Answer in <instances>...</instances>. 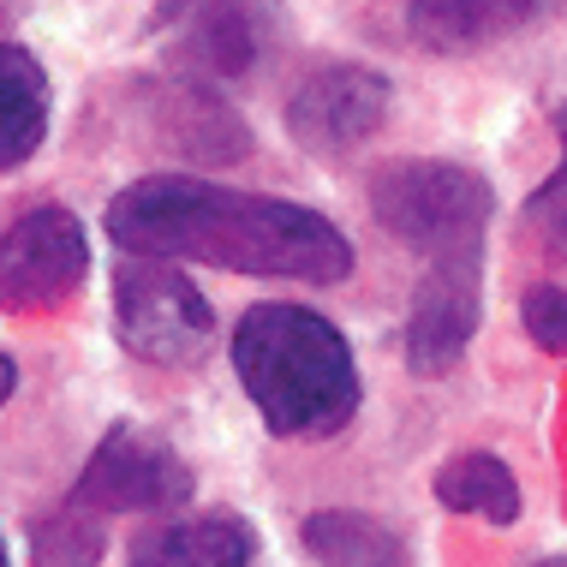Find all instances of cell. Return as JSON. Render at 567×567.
<instances>
[{"label":"cell","instance_id":"cell-1","mask_svg":"<svg viewBox=\"0 0 567 567\" xmlns=\"http://www.w3.org/2000/svg\"><path fill=\"white\" fill-rule=\"evenodd\" d=\"M109 234L126 257L156 264H209L227 275L275 281H341L352 245L329 216L269 192L216 186L197 174H150L114 192Z\"/></svg>","mask_w":567,"mask_h":567},{"label":"cell","instance_id":"cell-2","mask_svg":"<svg viewBox=\"0 0 567 567\" xmlns=\"http://www.w3.org/2000/svg\"><path fill=\"white\" fill-rule=\"evenodd\" d=\"M234 377L275 436H334L359 412L364 382L347 334L311 305H251L234 329Z\"/></svg>","mask_w":567,"mask_h":567},{"label":"cell","instance_id":"cell-3","mask_svg":"<svg viewBox=\"0 0 567 567\" xmlns=\"http://www.w3.org/2000/svg\"><path fill=\"white\" fill-rule=\"evenodd\" d=\"M371 216L424 264H449V257H484V227L496 216V197L484 174L460 162H389L371 179Z\"/></svg>","mask_w":567,"mask_h":567},{"label":"cell","instance_id":"cell-4","mask_svg":"<svg viewBox=\"0 0 567 567\" xmlns=\"http://www.w3.org/2000/svg\"><path fill=\"white\" fill-rule=\"evenodd\" d=\"M114 334L132 359L186 371L216 347V311L192 275L156 257H126L114 269Z\"/></svg>","mask_w":567,"mask_h":567},{"label":"cell","instance_id":"cell-5","mask_svg":"<svg viewBox=\"0 0 567 567\" xmlns=\"http://www.w3.org/2000/svg\"><path fill=\"white\" fill-rule=\"evenodd\" d=\"M90 269V239L84 221L60 204H37L0 234V311H49V305L72 299Z\"/></svg>","mask_w":567,"mask_h":567},{"label":"cell","instance_id":"cell-6","mask_svg":"<svg viewBox=\"0 0 567 567\" xmlns=\"http://www.w3.org/2000/svg\"><path fill=\"white\" fill-rule=\"evenodd\" d=\"M275 42L269 0H167L162 49L186 79H245Z\"/></svg>","mask_w":567,"mask_h":567},{"label":"cell","instance_id":"cell-7","mask_svg":"<svg viewBox=\"0 0 567 567\" xmlns=\"http://www.w3.org/2000/svg\"><path fill=\"white\" fill-rule=\"evenodd\" d=\"M90 514H156V508H179L192 502V472L167 442L144 436L137 424H114L96 442L90 466L79 472L72 496Z\"/></svg>","mask_w":567,"mask_h":567},{"label":"cell","instance_id":"cell-8","mask_svg":"<svg viewBox=\"0 0 567 567\" xmlns=\"http://www.w3.org/2000/svg\"><path fill=\"white\" fill-rule=\"evenodd\" d=\"M382 120H389V79L371 66H352V60H329V66L305 72L287 96V132L317 156L359 150Z\"/></svg>","mask_w":567,"mask_h":567},{"label":"cell","instance_id":"cell-9","mask_svg":"<svg viewBox=\"0 0 567 567\" xmlns=\"http://www.w3.org/2000/svg\"><path fill=\"white\" fill-rule=\"evenodd\" d=\"M478 281H484V257L424 264L406 305V334H401L406 364L419 377H442L466 359L472 334H478Z\"/></svg>","mask_w":567,"mask_h":567},{"label":"cell","instance_id":"cell-10","mask_svg":"<svg viewBox=\"0 0 567 567\" xmlns=\"http://www.w3.org/2000/svg\"><path fill=\"white\" fill-rule=\"evenodd\" d=\"M406 30L431 54H478L532 24L538 0H401Z\"/></svg>","mask_w":567,"mask_h":567},{"label":"cell","instance_id":"cell-11","mask_svg":"<svg viewBox=\"0 0 567 567\" xmlns=\"http://www.w3.org/2000/svg\"><path fill=\"white\" fill-rule=\"evenodd\" d=\"M257 538L234 514H192L167 519L132 544V567H251Z\"/></svg>","mask_w":567,"mask_h":567},{"label":"cell","instance_id":"cell-12","mask_svg":"<svg viewBox=\"0 0 567 567\" xmlns=\"http://www.w3.org/2000/svg\"><path fill=\"white\" fill-rule=\"evenodd\" d=\"M42 132H49V72L30 49L0 42V174L37 156Z\"/></svg>","mask_w":567,"mask_h":567},{"label":"cell","instance_id":"cell-13","mask_svg":"<svg viewBox=\"0 0 567 567\" xmlns=\"http://www.w3.org/2000/svg\"><path fill=\"white\" fill-rule=\"evenodd\" d=\"M436 502L449 514H472L484 526H514L519 519V478L502 466L496 454L472 449V454H454L449 466L436 472Z\"/></svg>","mask_w":567,"mask_h":567},{"label":"cell","instance_id":"cell-14","mask_svg":"<svg viewBox=\"0 0 567 567\" xmlns=\"http://www.w3.org/2000/svg\"><path fill=\"white\" fill-rule=\"evenodd\" d=\"M311 561L323 567H406V544L394 538L382 519L352 514V508H323L299 526Z\"/></svg>","mask_w":567,"mask_h":567},{"label":"cell","instance_id":"cell-15","mask_svg":"<svg viewBox=\"0 0 567 567\" xmlns=\"http://www.w3.org/2000/svg\"><path fill=\"white\" fill-rule=\"evenodd\" d=\"M102 549H109L102 514L79 508V502H66V508L42 514L30 526V567H96Z\"/></svg>","mask_w":567,"mask_h":567},{"label":"cell","instance_id":"cell-16","mask_svg":"<svg viewBox=\"0 0 567 567\" xmlns=\"http://www.w3.org/2000/svg\"><path fill=\"white\" fill-rule=\"evenodd\" d=\"M556 137H561V167L526 197L519 221H526V239L538 245L549 264H567V102L556 109Z\"/></svg>","mask_w":567,"mask_h":567},{"label":"cell","instance_id":"cell-17","mask_svg":"<svg viewBox=\"0 0 567 567\" xmlns=\"http://www.w3.org/2000/svg\"><path fill=\"white\" fill-rule=\"evenodd\" d=\"M519 323H526L532 347L567 352V287L561 281H538L526 299H519Z\"/></svg>","mask_w":567,"mask_h":567},{"label":"cell","instance_id":"cell-18","mask_svg":"<svg viewBox=\"0 0 567 567\" xmlns=\"http://www.w3.org/2000/svg\"><path fill=\"white\" fill-rule=\"evenodd\" d=\"M12 389H19V364H12L7 352H0V401H7Z\"/></svg>","mask_w":567,"mask_h":567},{"label":"cell","instance_id":"cell-19","mask_svg":"<svg viewBox=\"0 0 567 567\" xmlns=\"http://www.w3.org/2000/svg\"><path fill=\"white\" fill-rule=\"evenodd\" d=\"M532 567H567V556H544V561H532Z\"/></svg>","mask_w":567,"mask_h":567},{"label":"cell","instance_id":"cell-20","mask_svg":"<svg viewBox=\"0 0 567 567\" xmlns=\"http://www.w3.org/2000/svg\"><path fill=\"white\" fill-rule=\"evenodd\" d=\"M0 567H7V538H0Z\"/></svg>","mask_w":567,"mask_h":567}]
</instances>
